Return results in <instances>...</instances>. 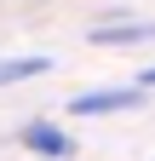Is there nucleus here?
<instances>
[{
  "mask_svg": "<svg viewBox=\"0 0 155 161\" xmlns=\"http://www.w3.org/2000/svg\"><path fill=\"white\" fill-rule=\"evenodd\" d=\"M23 150L52 155V161H69V155H75V138H69L63 127H52V121H35V127H23Z\"/></svg>",
  "mask_w": 155,
  "mask_h": 161,
  "instance_id": "obj_1",
  "label": "nucleus"
},
{
  "mask_svg": "<svg viewBox=\"0 0 155 161\" xmlns=\"http://www.w3.org/2000/svg\"><path fill=\"white\" fill-rule=\"evenodd\" d=\"M132 104H138L132 86H109V92H81V98H69V115H109V109H132Z\"/></svg>",
  "mask_w": 155,
  "mask_h": 161,
  "instance_id": "obj_2",
  "label": "nucleus"
},
{
  "mask_svg": "<svg viewBox=\"0 0 155 161\" xmlns=\"http://www.w3.org/2000/svg\"><path fill=\"white\" fill-rule=\"evenodd\" d=\"M40 69H46V58H0V86L29 80V75H40Z\"/></svg>",
  "mask_w": 155,
  "mask_h": 161,
  "instance_id": "obj_3",
  "label": "nucleus"
},
{
  "mask_svg": "<svg viewBox=\"0 0 155 161\" xmlns=\"http://www.w3.org/2000/svg\"><path fill=\"white\" fill-rule=\"evenodd\" d=\"M98 46H121V40H155V23H126V29H98Z\"/></svg>",
  "mask_w": 155,
  "mask_h": 161,
  "instance_id": "obj_4",
  "label": "nucleus"
},
{
  "mask_svg": "<svg viewBox=\"0 0 155 161\" xmlns=\"http://www.w3.org/2000/svg\"><path fill=\"white\" fill-rule=\"evenodd\" d=\"M144 86H155V69H144Z\"/></svg>",
  "mask_w": 155,
  "mask_h": 161,
  "instance_id": "obj_5",
  "label": "nucleus"
}]
</instances>
